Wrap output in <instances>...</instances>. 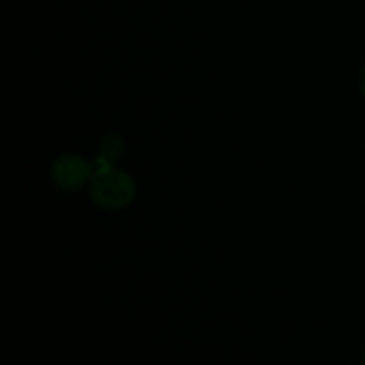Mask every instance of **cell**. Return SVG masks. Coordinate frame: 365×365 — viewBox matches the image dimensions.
I'll return each mask as SVG.
<instances>
[{"label":"cell","mask_w":365,"mask_h":365,"mask_svg":"<svg viewBox=\"0 0 365 365\" xmlns=\"http://www.w3.org/2000/svg\"><path fill=\"white\" fill-rule=\"evenodd\" d=\"M135 182L128 173L110 168L96 170L91 180V198L100 209L121 210L135 198Z\"/></svg>","instance_id":"6da1fadb"},{"label":"cell","mask_w":365,"mask_h":365,"mask_svg":"<svg viewBox=\"0 0 365 365\" xmlns=\"http://www.w3.org/2000/svg\"><path fill=\"white\" fill-rule=\"evenodd\" d=\"M52 177L57 187L63 191H78L89 180H93L95 168L77 153H64L53 163Z\"/></svg>","instance_id":"7a4b0ae2"},{"label":"cell","mask_w":365,"mask_h":365,"mask_svg":"<svg viewBox=\"0 0 365 365\" xmlns=\"http://www.w3.org/2000/svg\"><path fill=\"white\" fill-rule=\"evenodd\" d=\"M125 152V143L121 139V135L118 134H110L107 138L102 139L100 143V159L106 160V163L113 164L118 163V160L123 157Z\"/></svg>","instance_id":"3957f363"},{"label":"cell","mask_w":365,"mask_h":365,"mask_svg":"<svg viewBox=\"0 0 365 365\" xmlns=\"http://www.w3.org/2000/svg\"><path fill=\"white\" fill-rule=\"evenodd\" d=\"M362 91H364V95H365V68H364V71H362Z\"/></svg>","instance_id":"277c9868"}]
</instances>
